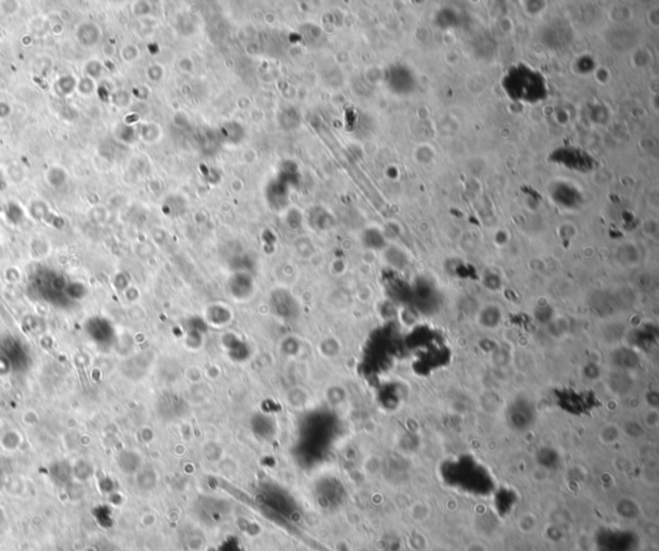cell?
Listing matches in <instances>:
<instances>
[{"mask_svg":"<svg viewBox=\"0 0 659 551\" xmlns=\"http://www.w3.org/2000/svg\"><path fill=\"white\" fill-rule=\"evenodd\" d=\"M503 88L512 101L539 103L547 97V81L539 71L528 64H515L506 71Z\"/></svg>","mask_w":659,"mask_h":551,"instance_id":"cell-1","label":"cell"}]
</instances>
